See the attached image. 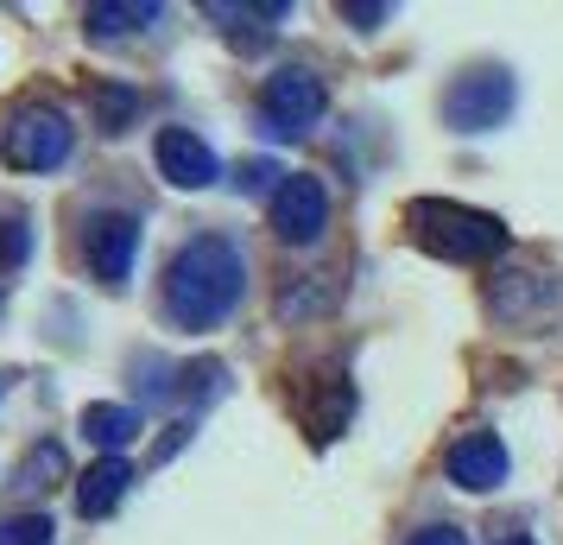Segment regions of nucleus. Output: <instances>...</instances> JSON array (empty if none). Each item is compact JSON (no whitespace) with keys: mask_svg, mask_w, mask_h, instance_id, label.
<instances>
[{"mask_svg":"<svg viewBox=\"0 0 563 545\" xmlns=\"http://www.w3.org/2000/svg\"><path fill=\"white\" fill-rule=\"evenodd\" d=\"M0 388H7V374H0Z\"/></svg>","mask_w":563,"mask_h":545,"instance_id":"412c9836","label":"nucleus"},{"mask_svg":"<svg viewBox=\"0 0 563 545\" xmlns=\"http://www.w3.org/2000/svg\"><path fill=\"white\" fill-rule=\"evenodd\" d=\"M342 13H349V20H361V26H380L393 7H342Z\"/></svg>","mask_w":563,"mask_h":545,"instance_id":"6ab92c4d","label":"nucleus"},{"mask_svg":"<svg viewBox=\"0 0 563 545\" xmlns=\"http://www.w3.org/2000/svg\"><path fill=\"white\" fill-rule=\"evenodd\" d=\"M411 545H468V533H462V526H424Z\"/></svg>","mask_w":563,"mask_h":545,"instance_id":"f3484780","label":"nucleus"},{"mask_svg":"<svg viewBox=\"0 0 563 545\" xmlns=\"http://www.w3.org/2000/svg\"><path fill=\"white\" fill-rule=\"evenodd\" d=\"M500 545H538V539H526V533H507V539H500Z\"/></svg>","mask_w":563,"mask_h":545,"instance_id":"aec40b11","label":"nucleus"},{"mask_svg":"<svg viewBox=\"0 0 563 545\" xmlns=\"http://www.w3.org/2000/svg\"><path fill=\"white\" fill-rule=\"evenodd\" d=\"M323 108H330L323 77H317V70H305V64H285V70H273V77H266V89H260V121H266V133H279V140H305V133L323 121Z\"/></svg>","mask_w":563,"mask_h":545,"instance_id":"20e7f679","label":"nucleus"},{"mask_svg":"<svg viewBox=\"0 0 563 545\" xmlns=\"http://www.w3.org/2000/svg\"><path fill=\"white\" fill-rule=\"evenodd\" d=\"M153 159H158V172L178 184V190H209V184L222 178V159L209 153V140L203 133H190V128H158Z\"/></svg>","mask_w":563,"mask_h":545,"instance_id":"6e6552de","label":"nucleus"},{"mask_svg":"<svg viewBox=\"0 0 563 545\" xmlns=\"http://www.w3.org/2000/svg\"><path fill=\"white\" fill-rule=\"evenodd\" d=\"M406 229L418 235V248H431L437 260H487L507 248V222L468 204H443V197H411Z\"/></svg>","mask_w":563,"mask_h":545,"instance_id":"f03ea898","label":"nucleus"},{"mask_svg":"<svg viewBox=\"0 0 563 545\" xmlns=\"http://www.w3.org/2000/svg\"><path fill=\"white\" fill-rule=\"evenodd\" d=\"M158 13V0H96L89 7V32L96 39H121V32H133V26H153Z\"/></svg>","mask_w":563,"mask_h":545,"instance_id":"f8f14e48","label":"nucleus"},{"mask_svg":"<svg viewBox=\"0 0 563 545\" xmlns=\"http://www.w3.org/2000/svg\"><path fill=\"white\" fill-rule=\"evenodd\" d=\"M443 469H450V482L468 494H487L507 482V444L494 438V432H462L456 444H450V457H443Z\"/></svg>","mask_w":563,"mask_h":545,"instance_id":"1a4fd4ad","label":"nucleus"},{"mask_svg":"<svg viewBox=\"0 0 563 545\" xmlns=\"http://www.w3.org/2000/svg\"><path fill=\"white\" fill-rule=\"evenodd\" d=\"M82 438L114 457L121 444L140 438V413H133V406H108V400H96V406H82Z\"/></svg>","mask_w":563,"mask_h":545,"instance_id":"9b49d317","label":"nucleus"},{"mask_svg":"<svg viewBox=\"0 0 563 545\" xmlns=\"http://www.w3.org/2000/svg\"><path fill=\"white\" fill-rule=\"evenodd\" d=\"M0 545H52V520H45V514L0 520Z\"/></svg>","mask_w":563,"mask_h":545,"instance_id":"2eb2a0df","label":"nucleus"},{"mask_svg":"<svg viewBox=\"0 0 563 545\" xmlns=\"http://www.w3.org/2000/svg\"><path fill=\"white\" fill-rule=\"evenodd\" d=\"M64 476V444H32L26 457H20V469H13V489H26V494H45Z\"/></svg>","mask_w":563,"mask_h":545,"instance_id":"ddd939ff","label":"nucleus"},{"mask_svg":"<svg viewBox=\"0 0 563 545\" xmlns=\"http://www.w3.org/2000/svg\"><path fill=\"white\" fill-rule=\"evenodd\" d=\"M82 254H89V273L102 286H128L133 254H140V216H128V209H96L89 229H82Z\"/></svg>","mask_w":563,"mask_h":545,"instance_id":"423d86ee","label":"nucleus"},{"mask_svg":"<svg viewBox=\"0 0 563 545\" xmlns=\"http://www.w3.org/2000/svg\"><path fill=\"white\" fill-rule=\"evenodd\" d=\"M128 489H133V469L121 464V457H102V464H89V476L77 482V514H82V520L114 514Z\"/></svg>","mask_w":563,"mask_h":545,"instance_id":"9d476101","label":"nucleus"},{"mask_svg":"<svg viewBox=\"0 0 563 545\" xmlns=\"http://www.w3.org/2000/svg\"><path fill=\"white\" fill-rule=\"evenodd\" d=\"M323 229H330V190H323V178L291 172L273 190V235L291 241V248H310V241H323Z\"/></svg>","mask_w":563,"mask_h":545,"instance_id":"0eeeda50","label":"nucleus"},{"mask_svg":"<svg viewBox=\"0 0 563 545\" xmlns=\"http://www.w3.org/2000/svg\"><path fill=\"white\" fill-rule=\"evenodd\" d=\"M247 292V260L229 235H197L184 241L165 266V317L178 330H216Z\"/></svg>","mask_w":563,"mask_h":545,"instance_id":"f257e3e1","label":"nucleus"},{"mask_svg":"<svg viewBox=\"0 0 563 545\" xmlns=\"http://www.w3.org/2000/svg\"><path fill=\"white\" fill-rule=\"evenodd\" d=\"M32 248V235H26V216H0V260L7 266H20Z\"/></svg>","mask_w":563,"mask_h":545,"instance_id":"dca6fc26","label":"nucleus"},{"mask_svg":"<svg viewBox=\"0 0 563 545\" xmlns=\"http://www.w3.org/2000/svg\"><path fill=\"white\" fill-rule=\"evenodd\" d=\"M77 146V128L57 102H20L0 128V159L13 172H57Z\"/></svg>","mask_w":563,"mask_h":545,"instance_id":"7ed1b4c3","label":"nucleus"},{"mask_svg":"<svg viewBox=\"0 0 563 545\" xmlns=\"http://www.w3.org/2000/svg\"><path fill=\"white\" fill-rule=\"evenodd\" d=\"M512 70H468V77L450 83V96H443V121L456 133H494L500 121L512 115Z\"/></svg>","mask_w":563,"mask_h":545,"instance_id":"39448f33","label":"nucleus"},{"mask_svg":"<svg viewBox=\"0 0 563 545\" xmlns=\"http://www.w3.org/2000/svg\"><path fill=\"white\" fill-rule=\"evenodd\" d=\"M266 178H279L273 165H241V190H266Z\"/></svg>","mask_w":563,"mask_h":545,"instance_id":"a211bd4d","label":"nucleus"},{"mask_svg":"<svg viewBox=\"0 0 563 545\" xmlns=\"http://www.w3.org/2000/svg\"><path fill=\"white\" fill-rule=\"evenodd\" d=\"M133 115H140V96L133 89H121V83H102L96 89V121H102V133H128Z\"/></svg>","mask_w":563,"mask_h":545,"instance_id":"4468645a","label":"nucleus"}]
</instances>
